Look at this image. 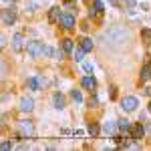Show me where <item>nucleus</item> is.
<instances>
[{
  "label": "nucleus",
  "mask_w": 151,
  "mask_h": 151,
  "mask_svg": "<svg viewBox=\"0 0 151 151\" xmlns=\"http://www.w3.org/2000/svg\"><path fill=\"white\" fill-rule=\"evenodd\" d=\"M103 38L107 40V42H111V45H119V42H123V40L127 38V30L121 28V26H115V28L107 30V32L103 35Z\"/></svg>",
  "instance_id": "f257e3e1"
},
{
  "label": "nucleus",
  "mask_w": 151,
  "mask_h": 151,
  "mask_svg": "<svg viewBox=\"0 0 151 151\" xmlns=\"http://www.w3.org/2000/svg\"><path fill=\"white\" fill-rule=\"evenodd\" d=\"M28 55L32 58H36V57H40V55H45V50H47V47L42 45V42H38V40H32V42H28Z\"/></svg>",
  "instance_id": "f03ea898"
},
{
  "label": "nucleus",
  "mask_w": 151,
  "mask_h": 151,
  "mask_svg": "<svg viewBox=\"0 0 151 151\" xmlns=\"http://www.w3.org/2000/svg\"><path fill=\"white\" fill-rule=\"evenodd\" d=\"M14 20H16V10H14L12 6L4 8V10H2V24H4V26H12Z\"/></svg>",
  "instance_id": "7ed1b4c3"
},
{
  "label": "nucleus",
  "mask_w": 151,
  "mask_h": 151,
  "mask_svg": "<svg viewBox=\"0 0 151 151\" xmlns=\"http://www.w3.org/2000/svg\"><path fill=\"white\" fill-rule=\"evenodd\" d=\"M121 107H123V111H135L139 107V101H137V97H125L121 101Z\"/></svg>",
  "instance_id": "20e7f679"
},
{
  "label": "nucleus",
  "mask_w": 151,
  "mask_h": 151,
  "mask_svg": "<svg viewBox=\"0 0 151 151\" xmlns=\"http://www.w3.org/2000/svg\"><path fill=\"white\" fill-rule=\"evenodd\" d=\"M18 129H20V135H22V137H30V135L35 133V127H32L30 121H20V123H18Z\"/></svg>",
  "instance_id": "39448f33"
},
{
  "label": "nucleus",
  "mask_w": 151,
  "mask_h": 151,
  "mask_svg": "<svg viewBox=\"0 0 151 151\" xmlns=\"http://www.w3.org/2000/svg\"><path fill=\"white\" fill-rule=\"evenodd\" d=\"M143 133H145V129H143V125H141V123H135V125H131V139L141 141Z\"/></svg>",
  "instance_id": "423d86ee"
},
{
  "label": "nucleus",
  "mask_w": 151,
  "mask_h": 151,
  "mask_svg": "<svg viewBox=\"0 0 151 151\" xmlns=\"http://www.w3.org/2000/svg\"><path fill=\"white\" fill-rule=\"evenodd\" d=\"M24 48V36L22 35H14L12 36V50L14 52H20Z\"/></svg>",
  "instance_id": "0eeeda50"
},
{
  "label": "nucleus",
  "mask_w": 151,
  "mask_h": 151,
  "mask_svg": "<svg viewBox=\"0 0 151 151\" xmlns=\"http://www.w3.org/2000/svg\"><path fill=\"white\" fill-rule=\"evenodd\" d=\"M32 109H35V101H32L30 97H22V99H20V111L30 113Z\"/></svg>",
  "instance_id": "6e6552de"
},
{
  "label": "nucleus",
  "mask_w": 151,
  "mask_h": 151,
  "mask_svg": "<svg viewBox=\"0 0 151 151\" xmlns=\"http://www.w3.org/2000/svg\"><path fill=\"white\" fill-rule=\"evenodd\" d=\"M60 24H63L65 28H73V26H75V16H73V14H63Z\"/></svg>",
  "instance_id": "1a4fd4ad"
},
{
  "label": "nucleus",
  "mask_w": 151,
  "mask_h": 151,
  "mask_svg": "<svg viewBox=\"0 0 151 151\" xmlns=\"http://www.w3.org/2000/svg\"><path fill=\"white\" fill-rule=\"evenodd\" d=\"M81 85L85 87V89H91V91H93L95 87H97V81H95V77H83Z\"/></svg>",
  "instance_id": "9d476101"
},
{
  "label": "nucleus",
  "mask_w": 151,
  "mask_h": 151,
  "mask_svg": "<svg viewBox=\"0 0 151 151\" xmlns=\"http://www.w3.org/2000/svg\"><path fill=\"white\" fill-rule=\"evenodd\" d=\"M117 127H119V123H115V121H107L103 125V131L107 133V135H111V133H115Z\"/></svg>",
  "instance_id": "9b49d317"
},
{
  "label": "nucleus",
  "mask_w": 151,
  "mask_h": 151,
  "mask_svg": "<svg viewBox=\"0 0 151 151\" xmlns=\"http://www.w3.org/2000/svg\"><path fill=\"white\" fill-rule=\"evenodd\" d=\"M52 103H55V109H65V97H63L60 93H55Z\"/></svg>",
  "instance_id": "f8f14e48"
},
{
  "label": "nucleus",
  "mask_w": 151,
  "mask_h": 151,
  "mask_svg": "<svg viewBox=\"0 0 151 151\" xmlns=\"http://www.w3.org/2000/svg\"><path fill=\"white\" fill-rule=\"evenodd\" d=\"M60 18H63L60 8H58V6H55V8L50 10V22H60Z\"/></svg>",
  "instance_id": "ddd939ff"
},
{
  "label": "nucleus",
  "mask_w": 151,
  "mask_h": 151,
  "mask_svg": "<svg viewBox=\"0 0 151 151\" xmlns=\"http://www.w3.org/2000/svg\"><path fill=\"white\" fill-rule=\"evenodd\" d=\"M81 48L85 50V52H91V50H93V40H91V38H83L81 40Z\"/></svg>",
  "instance_id": "4468645a"
},
{
  "label": "nucleus",
  "mask_w": 151,
  "mask_h": 151,
  "mask_svg": "<svg viewBox=\"0 0 151 151\" xmlns=\"http://www.w3.org/2000/svg\"><path fill=\"white\" fill-rule=\"evenodd\" d=\"M141 79L143 81H147V79H151V63H147L143 69H141Z\"/></svg>",
  "instance_id": "2eb2a0df"
},
{
  "label": "nucleus",
  "mask_w": 151,
  "mask_h": 151,
  "mask_svg": "<svg viewBox=\"0 0 151 151\" xmlns=\"http://www.w3.org/2000/svg\"><path fill=\"white\" fill-rule=\"evenodd\" d=\"M119 129H121L123 133H131V123H129L127 119H125V121H119Z\"/></svg>",
  "instance_id": "dca6fc26"
},
{
  "label": "nucleus",
  "mask_w": 151,
  "mask_h": 151,
  "mask_svg": "<svg viewBox=\"0 0 151 151\" xmlns=\"http://www.w3.org/2000/svg\"><path fill=\"white\" fill-rule=\"evenodd\" d=\"M73 48H75L73 40H70V38H65V40H63V50H65V52H70Z\"/></svg>",
  "instance_id": "f3484780"
},
{
  "label": "nucleus",
  "mask_w": 151,
  "mask_h": 151,
  "mask_svg": "<svg viewBox=\"0 0 151 151\" xmlns=\"http://www.w3.org/2000/svg\"><path fill=\"white\" fill-rule=\"evenodd\" d=\"M141 38H143L147 45H151V28H143V30H141Z\"/></svg>",
  "instance_id": "a211bd4d"
},
{
  "label": "nucleus",
  "mask_w": 151,
  "mask_h": 151,
  "mask_svg": "<svg viewBox=\"0 0 151 151\" xmlns=\"http://www.w3.org/2000/svg\"><path fill=\"white\" fill-rule=\"evenodd\" d=\"M40 85H42V83L38 81V79H28V87H30L32 91H38V89H40Z\"/></svg>",
  "instance_id": "6ab92c4d"
},
{
  "label": "nucleus",
  "mask_w": 151,
  "mask_h": 151,
  "mask_svg": "<svg viewBox=\"0 0 151 151\" xmlns=\"http://www.w3.org/2000/svg\"><path fill=\"white\" fill-rule=\"evenodd\" d=\"M89 133H91L93 137H97V135H99V125H95V123H91V125H89Z\"/></svg>",
  "instance_id": "aec40b11"
},
{
  "label": "nucleus",
  "mask_w": 151,
  "mask_h": 151,
  "mask_svg": "<svg viewBox=\"0 0 151 151\" xmlns=\"http://www.w3.org/2000/svg\"><path fill=\"white\" fill-rule=\"evenodd\" d=\"M70 97H73V99H75L77 103H81V101H83V95H81V91H73V93H70Z\"/></svg>",
  "instance_id": "412c9836"
},
{
  "label": "nucleus",
  "mask_w": 151,
  "mask_h": 151,
  "mask_svg": "<svg viewBox=\"0 0 151 151\" xmlns=\"http://www.w3.org/2000/svg\"><path fill=\"white\" fill-rule=\"evenodd\" d=\"M83 55H85V50H83V48L75 50V58H77V60H83Z\"/></svg>",
  "instance_id": "4be33fe9"
},
{
  "label": "nucleus",
  "mask_w": 151,
  "mask_h": 151,
  "mask_svg": "<svg viewBox=\"0 0 151 151\" xmlns=\"http://www.w3.org/2000/svg\"><path fill=\"white\" fill-rule=\"evenodd\" d=\"M2 149H4V151L12 149V143H10V141H2Z\"/></svg>",
  "instance_id": "5701e85b"
},
{
  "label": "nucleus",
  "mask_w": 151,
  "mask_h": 151,
  "mask_svg": "<svg viewBox=\"0 0 151 151\" xmlns=\"http://www.w3.org/2000/svg\"><path fill=\"white\" fill-rule=\"evenodd\" d=\"M95 8H97V12H103V2L97 0V2H95Z\"/></svg>",
  "instance_id": "b1692460"
},
{
  "label": "nucleus",
  "mask_w": 151,
  "mask_h": 151,
  "mask_svg": "<svg viewBox=\"0 0 151 151\" xmlns=\"http://www.w3.org/2000/svg\"><path fill=\"white\" fill-rule=\"evenodd\" d=\"M125 2H127L129 8H135V0H125Z\"/></svg>",
  "instance_id": "393cba45"
},
{
  "label": "nucleus",
  "mask_w": 151,
  "mask_h": 151,
  "mask_svg": "<svg viewBox=\"0 0 151 151\" xmlns=\"http://www.w3.org/2000/svg\"><path fill=\"white\" fill-rule=\"evenodd\" d=\"M109 2H111L113 6H119V2H117V0H109Z\"/></svg>",
  "instance_id": "a878e982"
},
{
  "label": "nucleus",
  "mask_w": 151,
  "mask_h": 151,
  "mask_svg": "<svg viewBox=\"0 0 151 151\" xmlns=\"http://www.w3.org/2000/svg\"><path fill=\"white\" fill-rule=\"evenodd\" d=\"M2 2H4V4H12L14 0H2Z\"/></svg>",
  "instance_id": "bb28decb"
},
{
  "label": "nucleus",
  "mask_w": 151,
  "mask_h": 151,
  "mask_svg": "<svg viewBox=\"0 0 151 151\" xmlns=\"http://www.w3.org/2000/svg\"><path fill=\"white\" fill-rule=\"evenodd\" d=\"M149 113H151V103H149Z\"/></svg>",
  "instance_id": "cd10ccee"
},
{
  "label": "nucleus",
  "mask_w": 151,
  "mask_h": 151,
  "mask_svg": "<svg viewBox=\"0 0 151 151\" xmlns=\"http://www.w3.org/2000/svg\"><path fill=\"white\" fill-rule=\"evenodd\" d=\"M65 2H70V0H65Z\"/></svg>",
  "instance_id": "c85d7f7f"
}]
</instances>
